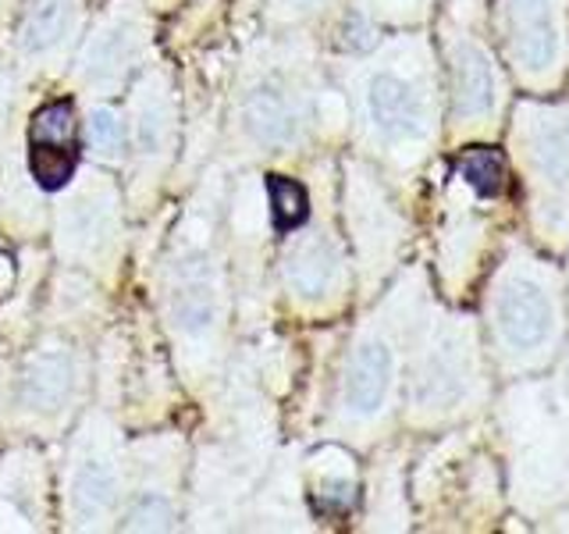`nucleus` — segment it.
Here are the masks:
<instances>
[{
  "label": "nucleus",
  "mask_w": 569,
  "mask_h": 534,
  "mask_svg": "<svg viewBox=\"0 0 569 534\" xmlns=\"http://www.w3.org/2000/svg\"><path fill=\"white\" fill-rule=\"evenodd\" d=\"M129 524L132 527H147V531H157V527H168L171 524V506H168V498H160V495H139L136 498V506L129 513Z\"/></svg>",
  "instance_id": "a211bd4d"
},
{
  "label": "nucleus",
  "mask_w": 569,
  "mask_h": 534,
  "mask_svg": "<svg viewBox=\"0 0 569 534\" xmlns=\"http://www.w3.org/2000/svg\"><path fill=\"white\" fill-rule=\"evenodd\" d=\"M367 111L370 121L396 142L420 139L427 132V100L420 86L399 71H378L367 82Z\"/></svg>",
  "instance_id": "20e7f679"
},
{
  "label": "nucleus",
  "mask_w": 569,
  "mask_h": 534,
  "mask_svg": "<svg viewBox=\"0 0 569 534\" xmlns=\"http://www.w3.org/2000/svg\"><path fill=\"white\" fill-rule=\"evenodd\" d=\"M32 142H58V147H76V107L68 100L47 103L32 118Z\"/></svg>",
  "instance_id": "dca6fc26"
},
{
  "label": "nucleus",
  "mask_w": 569,
  "mask_h": 534,
  "mask_svg": "<svg viewBox=\"0 0 569 534\" xmlns=\"http://www.w3.org/2000/svg\"><path fill=\"white\" fill-rule=\"evenodd\" d=\"M71 18H76V0H32L26 11L22 32H18L22 50L29 53L53 50L68 36Z\"/></svg>",
  "instance_id": "9b49d317"
},
{
  "label": "nucleus",
  "mask_w": 569,
  "mask_h": 534,
  "mask_svg": "<svg viewBox=\"0 0 569 534\" xmlns=\"http://www.w3.org/2000/svg\"><path fill=\"white\" fill-rule=\"evenodd\" d=\"M160 107H147L142 111V118H139V142H142V150L147 154H157V147H160Z\"/></svg>",
  "instance_id": "6ab92c4d"
},
{
  "label": "nucleus",
  "mask_w": 569,
  "mask_h": 534,
  "mask_svg": "<svg viewBox=\"0 0 569 534\" xmlns=\"http://www.w3.org/2000/svg\"><path fill=\"white\" fill-rule=\"evenodd\" d=\"M284 275L299 296H325L338 278V254L328 239H307L289 254Z\"/></svg>",
  "instance_id": "1a4fd4ad"
},
{
  "label": "nucleus",
  "mask_w": 569,
  "mask_h": 534,
  "mask_svg": "<svg viewBox=\"0 0 569 534\" xmlns=\"http://www.w3.org/2000/svg\"><path fill=\"white\" fill-rule=\"evenodd\" d=\"M29 171L43 189H61L76 175V147H58V142H32Z\"/></svg>",
  "instance_id": "2eb2a0df"
},
{
  "label": "nucleus",
  "mask_w": 569,
  "mask_h": 534,
  "mask_svg": "<svg viewBox=\"0 0 569 534\" xmlns=\"http://www.w3.org/2000/svg\"><path fill=\"white\" fill-rule=\"evenodd\" d=\"M456 171L477 196H498L506 189V157L495 147L462 150L456 160Z\"/></svg>",
  "instance_id": "ddd939ff"
},
{
  "label": "nucleus",
  "mask_w": 569,
  "mask_h": 534,
  "mask_svg": "<svg viewBox=\"0 0 569 534\" xmlns=\"http://www.w3.org/2000/svg\"><path fill=\"white\" fill-rule=\"evenodd\" d=\"M89 142H93L97 154H107V157H114L124 147V125L111 107H97V111L89 115Z\"/></svg>",
  "instance_id": "f3484780"
},
{
  "label": "nucleus",
  "mask_w": 569,
  "mask_h": 534,
  "mask_svg": "<svg viewBox=\"0 0 569 534\" xmlns=\"http://www.w3.org/2000/svg\"><path fill=\"white\" fill-rule=\"evenodd\" d=\"M114 503H118L114 467L100 459H86L76 471V481H71V513L82 524H100L114 513Z\"/></svg>",
  "instance_id": "6e6552de"
},
{
  "label": "nucleus",
  "mask_w": 569,
  "mask_h": 534,
  "mask_svg": "<svg viewBox=\"0 0 569 534\" xmlns=\"http://www.w3.org/2000/svg\"><path fill=\"white\" fill-rule=\"evenodd\" d=\"M495 332L516 356H541L559 332V310L538 275L509 271L495 296Z\"/></svg>",
  "instance_id": "f257e3e1"
},
{
  "label": "nucleus",
  "mask_w": 569,
  "mask_h": 534,
  "mask_svg": "<svg viewBox=\"0 0 569 534\" xmlns=\"http://www.w3.org/2000/svg\"><path fill=\"white\" fill-rule=\"evenodd\" d=\"M495 100H498V82H495V68L488 61V53L477 43H462L452 58L456 115L467 121L488 118L495 111Z\"/></svg>",
  "instance_id": "423d86ee"
},
{
  "label": "nucleus",
  "mask_w": 569,
  "mask_h": 534,
  "mask_svg": "<svg viewBox=\"0 0 569 534\" xmlns=\"http://www.w3.org/2000/svg\"><path fill=\"white\" fill-rule=\"evenodd\" d=\"M289 8H310V4H317V0H284Z\"/></svg>",
  "instance_id": "aec40b11"
},
{
  "label": "nucleus",
  "mask_w": 569,
  "mask_h": 534,
  "mask_svg": "<svg viewBox=\"0 0 569 534\" xmlns=\"http://www.w3.org/2000/svg\"><path fill=\"white\" fill-rule=\"evenodd\" d=\"M71 356L68 353H40L36 360L26 367V382H22V392L29 406L36 409H53L68 399L71 392Z\"/></svg>",
  "instance_id": "9d476101"
},
{
  "label": "nucleus",
  "mask_w": 569,
  "mask_h": 534,
  "mask_svg": "<svg viewBox=\"0 0 569 534\" xmlns=\"http://www.w3.org/2000/svg\"><path fill=\"white\" fill-rule=\"evenodd\" d=\"M506 47L527 79H548L562 58L559 0H502Z\"/></svg>",
  "instance_id": "f03ea898"
},
{
  "label": "nucleus",
  "mask_w": 569,
  "mask_h": 534,
  "mask_svg": "<svg viewBox=\"0 0 569 534\" xmlns=\"http://www.w3.org/2000/svg\"><path fill=\"white\" fill-rule=\"evenodd\" d=\"M246 129L253 132V139L267 142V147H284L292 142L299 121L292 100L281 93L278 86H257L246 97Z\"/></svg>",
  "instance_id": "0eeeda50"
},
{
  "label": "nucleus",
  "mask_w": 569,
  "mask_h": 534,
  "mask_svg": "<svg viewBox=\"0 0 569 534\" xmlns=\"http://www.w3.org/2000/svg\"><path fill=\"white\" fill-rule=\"evenodd\" d=\"M267 196H271V225L274 231H296L310 214V196L296 178L284 175H271L267 178Z\"/></svg>",
  "instance_id": "4468645a"
},
{
  "label": "nucleus",
  "mask_w": 569,
  "mask_h": 534,
  "mask_svg": "<svg viewBox=\"0 0 569 534\" xmlns=\"http://www.w3.org/2000/svg\"><path fill=\"white\" fill-rule=\"evenodd\" d=\"M391 378H396V356H391V349L385 343H363L346 367L342 399L349 406V414L356 417L378 414L388 399Z\"/></svg>",
  "instance_id": "39448f33"
},
{
  "label": "nucleus",
  "mask_w": 569,
  "mask_h": 534,
  "mask_svg": "<svg viewBox=\"0 0 569 534\" xmlns=\"http://www.w3.org/2000/svg\"><path fill=\"white\" fill-rule=\"evenodd\" d=\"M213 317H218V293H213L210 278L196 275V278H186L178 285L174 293V320L178 328L189 332V335H203Z\"/></svg>",
  "instance_id": "f8f14e48"
},
{
  "label": "nucleus",
  "mask_w": 569,
  "mask_h": 534,
  "mask_svg": "<svg viewBox=\"0 0 569 534\" xmlns=\"http://www.w3.org/2000/svg\"><path fill=\"white\" fill-rule=\"evenodd\" d=\"M530 171L551 196H569V107H538L523 125Z\"/></svg>",
  "instance_id": "7ed1b4c3"
}]
</instances>
